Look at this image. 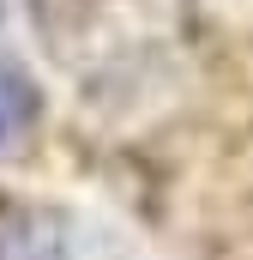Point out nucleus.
I'll return each instance as SVG.
<instances>
[{"instance_id":"nucleus-1","label":"nucleus","mask_w":253,"mask_h":260,"mask_svg":"<svg viewBox=\"0 0 253 260\" xmlns=\"http://www.w3.org/2000/svg\"><path fill=\"white\" fill-rule=\"evenodd\" d=\"M72 224L66 212H6L0 218V260H66Z\"/></svg>"},{"instance_id":"nucleus-2","label":"nucleus","mask_w":253,"mask_h":260,"mask_svg":"<svg viewBox=\"0 0 253 260\" xmlns=\"http://www.w3.org/2000/svg\"><path fill=\"white\" fill-rule=\"evenodd\" d=\"M36 115H43V91H36V79L12 61V55H0V157L18 151V145L30 139Z\"/></svg>"}]
</instances>
